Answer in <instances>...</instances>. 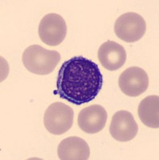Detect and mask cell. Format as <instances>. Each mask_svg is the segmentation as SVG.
I'll return each mask as SVG.
<instances>
[{
  "instance_id": "5b68a950",
  "label": "cell",
  "mask_w": 159,
  "mask_h": 160,
  "mask_svg": "<svg viewBox=\"0 0 159 160\" xmlns=\"http://www.w3.org/2000/svg\"><path fill=\"white\" fill-rule=\"evenodd\" d=\"M39 36L44 44L51 47L58 46L67 35V24L61 15L50 13L41 19L38 28Z\"/></svg>"
},
{
  "instance_id": "277c9868",
  "label": "cell",
  "mask_w": 159,
  "mask_h": 160,
  "mask_svg": "<svg viewBox=\"0 0 159 160\" xmlns=\"http://www.w3.org/2000/svg\"><path fill=\"white\" fill-rule=\"evenodd\" d=\"M146 22L142 16L135 12L125 13L118 17L114 24V32L126 42H135L144 36Z\"/></svg>"
},
{
  "instance_id": "8fae6325",
  "label": "cell",
  "mask_w": 159,
  "mask_h": 160,
  "mask_svg": "<svg viewBox=\"0 0 159 160\" xmlns=\"http://www.w3.org/2000/svg\"><path fill=\"white\" fill-rule=\"evenodd\" d=\"M138 116L141 122L148 128H159V97L149 95L138 106Z\"/></svg>"
},
{
  "instance_id": "7a4b0ae2",
  "label": "cell",
  "mask_w": 159,
  "mask_h": 160,
  "mask_svg": "<svg viewBox=\"0 0 159 160\" xmlns=\"http://www.w3.org/2000/svg\"><path fill=\"white\" fill-rule=\"evenodd\" d=\"M61 58L58 51L47 50L40 45H31L26 48L22 57L26 69L38 75H47L52 72Z\"/></svg>"
},
{
  "instance_id": "ba28073f",
  "label": "cell",
  "mask_w": 159,
  "mask_h": 160,
  "mask_svg": "<svg viewBox=\"0 0 159 160\" xmlns=\"http://www.w3.org/2000/svg\"><path fill=\"white\" fill-rule=\"evenodd\" d=\"M108 113L101 105H92L84 108L79 113L77 123L84 132L96 134L105 127Z\"/></svg>"
},
{
  "instance_id": "3957f363",
  "label": "cell",
  "mask_w": 159,
  "mask_h": 160,
  "mask_svg": "<svg viewBox=\"0 0 159 160\" xmlns=\"http://www.w3.org/2000/svg\"><path fill=\"white\" fill-rule=\"evenodd\" d=\"M74 111L61 102L51 103L45 111L44 125L52 135H61L69 131L73 125Z\"/></svg>"
},
{
  "instance_id": "52a82bcc",
  "label": "cell",
  "mask_w": 159,
  "mask_h": 160,
  "mask_svg": "<svg viewBox=\"0 0 159 160\" xmlns=\"http://www.w3.org/2000/svg\"><path fill=\"white\" fill-rule=\"evenodd\" d=\"M138 131V126L134 115L128 111H119L112 118L109 126L111 136L119 142L134 139Z\"/></svg>"
},
{
  "instance_id": "9c48e42d",
  "label": "cell",
  "mask_w": 159,
  "mask_h": 160,
  "mask_svg": "<svg viewBox=\"0 0 159 160\" xmlns=\"http://www.w3.org/2000/svg\"><path fill=\"white\" fill-rule=\"evenodd\" d=\"M98 59L105 69L111 71H117L125 63L126 51L121 44L108 40L99 48Z\"/></svg>"
},
{
  "instance_id": "6da1fadb",
  "label": "cell",
  "mask_w": 159,
  "mask_h": 160,
  "mask_svg": "<svg viewBox=\"0 0 159 160\" xmlns=\"http://www.w3.org/2000/svg\"><path fill=\"white\" fill-rule=\"evenodd\" d=\"M103 76L96 62L83 56L67 60L59 71L56 91L63 99L77 106L91 102L101 91Z\"/></svg>"
},
{
  "instance_id": "8992f818",
  "label": "cell",
  "mask_w": 159,
  "mask_h": 160,
  "mask_svg": "<svg viewBox=\"0 0 159 160\" xmlns=\"http://www.w3.org/2000/svg\"><path fill=\"white\" fill-rule=\"evenodd\" d=\"M119 87L125 95L137 97L142 95L149 87V77L143 69L132 67L125 70L119 77Z\"/></svg>"
},
{
  "instance_id": "30bf717a",
  "label": "cell",
  "mask_w": 159,
  "mask_h": 160,
  "mask_svg": "<svg viewBox=\"0 0 159 160\" xmlns=\"http://www.w3.org/2000/svg\"><path fill=\"white\" fill-rule=\"evenodd\" d=\"M57 154L61 160H87L89 158L90 148L83 138L72 136L60 142Z\"/></svg>"
}]
</instances>
